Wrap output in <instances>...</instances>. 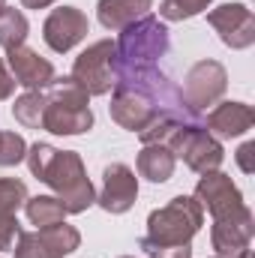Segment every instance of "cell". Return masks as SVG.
<instances>
[{
	"instance_id": "8992f818",
	"label": "cell",
	"mask_w": 255,
	"mask_h": 258,
	"mask_svg": "<svg viewBox=\"0 0 255 258\" xmlns=\"http://www.w3.org/2000/svg\"><path fill=\"white\" fill-rule=\"evenodd\" d=\"M228 87V72L219 60H198L195 66H189L186 81H183V99L192 111L210 108L225 96Z\"/></svg>"
},
{
	"instance_id": "e575fe53",
	"label": "cell",
	"mask_w": 255,
	"mask_h": 258,
	"mask_svg": "<svg viewBox=\"0 0 255 258\" xmlns=\"http://www.w3.org/2000/svg\"><path fill=\"white\" fill-rule=\"evenodd\" d=\"M216 258H219V255H216Z\"/></svg>"
},
{
	"instance_id": "9c48e42d",
	"label": "cell",
	"mask_w": 255,
	"mask_h": 258,
	"mask_svg": "<svg viewBox=\"0 0 255 258\" xmlns=\"http://www.w3.org/2000/svg\"><path fill=\"white\" fill-rule=\"evenodd\" d=\"M87 27H90L87 15L78 6H57V9H51V15L42 24V39L51 51L66 54L87 36Z\"/></svg>"
},
{
	"instance_id": "4dcf8cb0",
	"label": "cell",
	"mask_w": 255,
	"mask_h": 258,
	"mask_svg": "<svg viewBox=\"0 0 255 258\" xmlns=\"http://www.w3.org/2000/svg\"><path fill=\"white\" fill-rule=\"evenodd\" d=\"M51 3H57V0H21L24 9H48Z\"/></svg>"
},
{
	"instance_id": "603a6c76",
	"label": "cell",
	"mask_w": 255,
	"mask_h": 258,
	"mask_svg": "<svg viewBox=\"0 0 255 258\" xmlns=\"http://www.w3.org/2000/svg\"><path fill=\"white\" fill-rule=\"evenodd\" d=\"M177 126H183V120H177L171 114H156L138 132V138H141V144H168V138L177 132Z\"/></svg>"
},
{
	"instance_id": "ba28073f",
	"label": "cell",
	"mask_w": 255,
	"mask_h": 258,
	"mask_svg": "<svg viewBox=\"0 0 255 258\" xmlns=\"http://www.w3.org/2000/svg\"><path fill=\"white\" fill-rule=\"evenodd\" d=\"M252 234H255L252 210L243 204L240 210H234V213H228V216L213 219L210 243H213V249H216V255H219V258H234L237 252L249 249Z\"/></svg>"
},
{
	"instance_id": "30bf717a",
	"label": "cell",
	"mask_w": 255,
	"mask_h": 258,
	"mask_svg": "<svg viewBox=\"0 0 255 258\" xmlns=\"http://www.w3.org/2000/svg\"><path fill=\"white\" fill-rule=\"evenodd\" d=\"M138 198V177L123 162H111L102 171V189L96 192V204L105 213H126Z\"/></svg>"
},
{
	"instance_id": "83f0119b",
	"label": "cell",
	"mask_w": 255,
	"mask_h": 258,
	"mask_svg": "<svg viewBox=\"0 0 255 258\" xmlns=\"http://www.w3.org/2000/svg\"><path fill=\"white\" fill-rule=\"evenodd\" d=\"M18 234H21L18 216H3V213H0V249H3V252H12Z\"/></svg>"
},
{
	"instance_id": "484cf974",
	"label": "cell",
	"mask_w": 255,
	"mask_h": 258,
	"mask_svg": "<svg viewBox=\"0 0 255 258\" xmlns=\"http://www.w3.org/2000/svg\"><path fill=\"white\" fill-rule=\"evenodd\" d=\"M24 156H27V141H24V135H18V132H3V129H0V165H3V168L18 165V162H24Z\"/></svg>"
},
{
	"instance_id": "cb8c5ba5",
	"label": "cell",
	"mask_w": 255,
	"mask_h": 258,
	"mask_svg": "<svg viewBox=\"0 0 255 258\" xmlns=\"http://www.w3.org/2000/svg\"><path fill=\"white\" fill-rule=\"evenodd\" d=\"M210 6V0H162L159 6V18L162 21H186L201 15Z\"/></svg>"
},
{
	"instance_id": "7c38bea8",
	"label": "cell",
	"mask_w": 255,
	"mask_h": 258,
	"mask_svg": "<svg viewBox=\"0 0 255 258\" xmlns=\"http://www.w3.org/2000/svg\"><path fill=\"white\" fill-rule=\"evenodd\" d=\"M108 111H111V120H114L117 126L129 129V132H141V129L159 114L156 105H153V99H150L147 93H141V90H135V87H120V84H117L114 93H111Z\"/></svg>"
},
{
	"instance_id": "8fae6325",
	"label": "cell",
	"mask_w": 255,
	"mask_h": 258,
	"mask_svg": "<svg viewBox=\"0 0 255 258\" xmlns=\"http://www.w3.org/2000/svg\"><path fill=\"white\" fill-rule=\"evenodd\" d=\"M192 198H195L201 207H207V213H210L213 219L228 216V213H234V210L243 207V195H240V189H237L234 180H231L228 174H222L219 168L201 174V180H198Z\"/></svg>"
},
{
	"instance_id": "d6986e66",
	"label": "cell",
	"mask_w": 255,
	"mask_h": 258,
	"mask_svg": "<svg viewBox=\"0 0 255 258\" xmlns=\"http://www.w3.org/2000/svg\"><path fill=\"white\" fill-rule=\"evenodd\" d=\"M12 117L27 129H42L45 120V93L42 90H27L15 99L12 105Z\"/></svg>"
},
{
	"instance_id": "e0dca14e",
	"label": "cell",
	"mask_w": 255,
	"mask_h": 258,
	"mask_svg": "<svg viewBox=\"0 0 255 258\" xmlns=\"http://www.w3.org/2000/svg\"><path fill=\"white\" fill-rule=\"evenodd\" d=\"M135 165H138V174L147 177L150 183H165V180H171L177 159L165 144H144Z\"/></svg>"
},
{
	"instance_id": "ac0fdd59",
	"label": "cell",
	"mask_w": 255,
	"mask_h": 258,
	"mask_svg": "<svg viewBox=\"0 0 255 258\" xmlns=\"http://www.w3.org/2000/svg\"><path fill=\"white\" fill-rule=\"evenodd\" d=\"M24 210H27L30 225H36V228L57 225V222H63L66 216H69L57 195H33V198L24 201Z\"/></svg>"
},
{
	"instance_id": "4fadbf2b",
	"label": "cell",
	"mask_w": 255,
	"mask_h": 258,
	"mask_svg": "<svg viewBox=\"0 0 255 258\" xmlns=\"http://www.w3.org/2000/svg\"><path fill=\"white\" fill-rule=\"evenodd\" d=\"M6 66L12 69L9 75L15 78V84H21L24 90H45L54 81V66H51V60L39 57L27 45L9 48L6 51Z\"/></svg>"
},
{
	"instance_id": "ffe728a7",
	"label": "cell",
	"mask_w": 255,
	"mask_h": 258,
	"mask_svg": "<svg viewBox=\"0 0 255 258\" xmlns=\"http://www.w3.org/2000/svg\"><path fill=\"white\" fill-rule=\"evenodd\" d=\"M27 33H30V24H27L24 12H21V9L3 6V9H0V48L9 51V48L24 45Z\"/></svg>"
},
{
	"instance_id": "44dd1931",
	"label": "cell",
	"mask_w": 255,
	"mask_h": 258,
	"mask_svg": "<svg viewBox=\"0 0 255 258\" xmlns=\"http://www.w3.org/2000/svg\"><path fill=\"white\" fill-rule=\"evenodd\" d=\"M39 234H42V240L51 246V252H54L57 258L69 255V252H75V249L81 246V234H78V228H72V225H66V222L48 225V228H39Z\"/></svg>"
},
{
	"instance_id": "5b68a950",
	"label": "cell",
	"mask_w": 255,
	"mask_h": 258,
	"mask_svg": "<svg viewBox=\"0 0 255 258\" xmlns=\"http://www.w3.org/2000/svg\"><path fill=\"white\" fill-rule=\"evenodd\" d=\"M165 147L174 153V159H183L192 171H198V174L216 171L222 165V159H225V150H222L219 138H213L201 123H183V126H177V132L168 138Z\"/></svg>"
},
{
	"instance_id": "6da1fadb",
	"label": "cell",
	"mask_w": 255,
	"mask_h": 258,
	"mask_svg": "<svg viewBox=\"0 0 255 258\" xmlns=\"http://www.w3.org/2000/svg\"><path fill=\"white\" fill-rule=\"evenodd\" d=\"M39 180L57 192L66 213H84L96 201V189L87 180L84 162L75 150H54V156L45 165V171L39 174Z\"/></svg>"
},
{
	"instance_id": "f546056e",
	"label": "cell",
	"mask_w": 255,
	"mask_h": 258,
	"mask_svg": "<svg viewBox=\"0 0 255 258\" xmlns=\"http://www.w3.org/2000/svg\"><path fill=\"white\" fill-rule=\"evenodd\" d=\"M12 93H15V78L6 72V63L0 60V102H3V99H9Z\"/></svg>"
},
{
	"instance_id": "1f68e13d",
	"label": "cell",
	"mask_w": 255,
	"mask_h": 258,
	"mask_svg": "<svg viewBox=\"0 0 255 258\" xmlns=\"http://www.w3.org/2000/svg\"><path fill=\"white\" fill-rule=\"evenodd\" d=\"M234 258H252V249H243V252H237Z\"/></svg>"
},
{
	"instance_id": "836d02e7",
	"label": "cell",
	"mask_w": 255,
	"mask_h": 258,
	"mask_svg": "<svg viewBox=\"0 0 255 258\" xmlns=\"http://www.w3.org/2000/svg\"><path fill=\"white\" fill-rule=\"evenodd\" d=\"M123 258H132V255H123Z\"/></svg>"
},
{
	"instance_id": "2e32d148",
	"label": "cell",
	"mask_w": 255,
	"mask_h": 258,
	"mask_svg": "<svg viewBox=\"0 0 255 258\" xmlns=\"http://www.w3.org/2000/svg\"><path fill=\"white\" fill-rule=\"evenodd\" d=\"M153 9V0H99L96 6V18L105 30L120 33L132 21H138L141 15H147Z\"/></svg>"
},
{
	"instance_id": "d6a6232c",
	"label": "cell",
	"mask_w": 255,
	"mask_h": 258,
	"mask_svg": "<svg viewBox=\"0 0 255 258\" xmlns=\"http://www.w3.org/2000/svg\"><path fill=\"white\" fill-rule=\"evenodd\" d=\"M3 6H6V0H0V9H3Z\"/></svg>"
},
{
	"instance_id": "7a4b0ae2",
	"label": "cell",
	"mask_w": 255,
	"mask_h": 258,
	"mask_svg": "<svg viewBox=\"0 0 255 258\" xmlns=\"http://www.w3.org/2000/svg\"><path fill=\"white\" fill-rule=\"evenodd\" d=\"M114 48H117V66H156L159 57L168 54L171 36L168 27L147 12L120 30Z\"/></svg>"
},
{
	"instance_id": "277c9868",
	"label": "cell",
	"mask_w": 255,
	"mask_h": 258,
	"mask_svg": "<svg viewBox=\"0 0 255 258\" xmlns=\"http://www.w3.org/2000/svg\"><path fill=\"white\" fill-rule=\"evenodd\" d=\"M72 81L87 96H105L117 84V48L111 39H99L84 48L72 63Z\"/></svg>"
},
{
	"instance_id": "3957f363",
	"label": "cell",
	"mask_w": 255,
	"mask_h": 258,
	"mask_svg": "<svg viewBox=\"0 0 255 258\" xmlns=\"http://www.w3.org/2000/svg\"><path fill=\"white\" fill-rule=\"evenodd\" d=\"M204 222V207L192 195H177L147 216L150 243H189Z\"/></svg>"
},
{
	"instance_id": "5bb4252c",
	"label": "cell",
	"mask_w": 255,
	"mask_h": 258,
	"mask_svg": "<svg viewBox=\"0 0 255 258\" xmlns=\"http://www.w3.org/2000/svg\"><path fill=\"white\" fill-rule=\"evenodd\" d=\"M255 123V111L246 102H216V108L207 114V132L213 138H237L249 132Z\"/></svg>"
},
{
	"instance_id": "d4e9b609",
	"label": "cell",
	"mask_w": 255,
	"mask_h": 258,
	"mask_svg": "<svg viewBox=\"0 0 255 258\" xmlns=\"http://www.w3.org/2000/svg\"><path fill=\"white\" fill-rule=\"evenodd\" d=\"M12 252H15V258H57L51 252V246L42 240L39 231H21Z\"/></svg>"
},
{
	"instance_id": "7402d4cb",
	"label": "cell",
	"mask_w": 255,
	"mask_h": 258,
	"mask_svg": "<svg viewBox=\"0 0 255 258\" xmlns=\"http://www.w3.org/2000/svg\"><path fill=\"white\" fill-rule=\"evenodd\" d=\"M27 186L24 180H15V177H0V213L3 216H15L24 201H27Z\"/></svg>"
},
{
	"instance_id": "52a82bcc",
	"label": "cell",
	"mask_w": 255,
	"mask_h": 258,
	"mask_svg": "<svg viewBox=\"0 0 255 258\" xmlns=\"http://www.w3.org/2000/svg\"><path fill=\"white\" fill-rule=\"evenodd\" d=\"M207 24L234 51H243L255 42V15L252 9H246V3H222L216 9H210Z\"/></svg>"
},
{
	"instance_id": "f1b7e54d",
	"label": "cell",
	"mask_w": 255,
	"mask_h": 258,
	"mask_svg": "<svg viewBox=\"0 0 255 258\" xmlns=\"http://www.w3.org/2000/svg\"><path fill=\"white\" fill-rule=\"evenodd\" d=\"M237 165L243 174H252L255 171V141H246L240 150H237Z\"/></svg>"
},
{
	"instance_id": "9a60e30c",
	"label": "cell",
	"mask_w": 255,
	"mask_h": 258,
	"mask_svg": "<svg viewBox=\"0 0 255 258\" xmlns=\"http://www.w3.org/2000/svg\"><path fill=\"white\" fill-rule=\"evenodd\" d=\"M42 129L54 132V135H84L93 129V111L87 108H69V105H57L45 99V120Z\"/></svg>"
},
{
	"instance_id": "4316f807",
	"label": "cell",
	"mask_w": 255,
	"mask_h": 258,
	"mask_svg": "<svg viewBox=\"0 0 255 258\" xmlns=\"http://www.w3.org/2000/svg\"><path fill=\"white\" fill-rule=\"evenodd\" d=\"M138 246L147 252V258H192L189 243H150L147 237H141Z\"/></svg>"
}]
</instances>
